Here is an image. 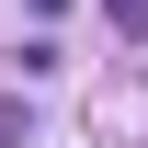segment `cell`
Masks as SVG:
<instances>
[{"label":"cell","instance_id":"cell-1","mask_svg":"<svg viewBox=\"0 0 148 148\" xmlns=\"http://www.w3.org/2000/svg\"><path fill=\"white\" fill-rule=\"evenodd\" d=\"M0 148H23V103H0Z\"/></svg>","mask_w":148,"mask_h":148}]
</instances>
